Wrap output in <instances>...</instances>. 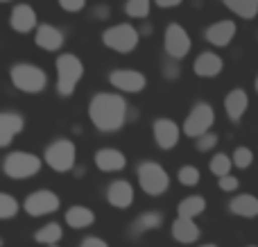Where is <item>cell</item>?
<instances>
[{"instance_id": "cell-28", "label": "cell", "mask_w": 258, "mask_h": 247, "mask_svg": "<svg viewBox=\"0 0 258 247\" xmlns=\"http://www.w3.org/2000/svg\"><path fill=\"white\" fill-rule=\"evenodd\" d=\"M150 7L152 0H127L125 3V12L132 18H145L150 14Z\"/></svg>"}, {"instance_id": "cell-21", "label": "cell", "mask_w": 258, "mask_h": 247, "mask_svg": "<svg viewBox=\"0 0 258 247\" xmlns=\"http://www.w3.org/2000/svg\"><path fill=\"white\" fill-rule=\"evenodd\" d=\"M222 68H224L222 57H218L215 52H202L192 64V71L200 77H215L222 73Z\"/></svg>"}, {"instance_id": "cell-8", "label": "cell", "mask_w": 258, "mask_h": 247, "mask_svg": "<svg viewBox=\"0 0 258 247\" xmlns=\"http://www.w3.org/2000/svg\"><path fill=\"white\" fill-rule=\"evenodd\" d=\"M213 120H215V116H213L211 104H206V102L195 104V107H192V111L188 113L186 122H183V134L190 136V139H197V136L206 134V132L211 130Z\"/></svg>"}, {"instance_id": "cell-6", "label": "cell", "mask_w": 258, "mask_h": 247, "mask_svg": "<svg viewBox=\"0 0 258 247\" xmlns=\"http://www.w3.org/2000/svg\"><path fill=\"white\" fill-rule=\"evenodd\" d=\"M138 39H141V32L134 25H127V23L107 27V30L102 32V43L107 45V48L116 50V52H122V54L132 52L138 45Z\"/></svg>"}, {"instance_id": "cell-29", "label": "cell", "mask_w": 258, "mask_h": 247, "mask_svg": "<svg viewBox=\"0 0 258 247\" xmlns=\"http://www.w3.org/2000/svg\"><path fill=\"white\" fill-rule=\"evenodd\" d=\"M231 163H233V159H229L227 154H215L213 159H211V172H213L215 177H224V175H229V170H231Z\"/></svg>"}, {"instance_id": "cell-16", "label": "cell", "mask_w": 258, "mask_h": 247, "mask_svg": "<svg viewBox=\"0 0 258 247\" xmlns=\"http://www.w3.org/2000/svg\"><path fill=\"white\" fill-rule=\"evenodd\" d=\"M107 200L111 207L116 209H127L134 202V189L127 179H116L109 184L107 189Z\"/></svg>"}, {"instance_id": "cell-27", "label": "cell", "mask_w": 258, "mask_h": 247, "mask_svg": "<svg viewBox=\"0 0 258 247\" xmlns=\"http://www.w3.org/2000/svg\"><path fill=\"white\" fill-rule=\"evenodd\" d=\"M61 236H63L61 225H57V222H48V225H43L34 234V240L36 243H43V245H57L59 240H61Z\"/></svg>"}, {"instance_id": "cell-2", "label": "cell", "mask_w": 258, "mask_h": 247, "mask_svg": "<svg viewBox=\"0 0 258 247\" xmlns=\"http://www.w3.org/2000/svg\"><path fill=\"white\" fill-rule=\"evenodd\" d=\"M57 91L61 98H68V95L75 93L77 84H80L82 75H84V66H82L80 57H75L73 52H63L59 54L57 59Z\"/></svg>"}, {"instance_id": "cell-26", "label": "cell", "mask_w": 258, "mask_h": 247, "mask_svg": "<svg viewBox=\"0 0 258 247\" xmlns=\"http://www.w3.org/2000/svg\"><path fill=\"white\" fill-rule=\"evenodd\" d=\"M233 14H238L240 18H256L258 14V0H222Z\"/></svg>"}, {"instance_id": "cell-20", "label": "cell", "mask_w": 258, "mask_h": 247, "mask_svg": "<svg viewBox=\"0 0 258 247\" xmlns=\"http://www.w3.org/2000/svg\"><path fill=\"white\" fill-rule=\"evenodd\" d=\"M247 104H249V98L242 89H233L227 93L224 98V109H227V116L231 122H240L242 113L247 111Z\"/></svg>"}, {"instance_id": "cell-24", "label": "cell", "mask_w": 258, "mask_h": 247, "mask_svg": "<svg viewBox=\"0 0 258 247\" xmlns=\"http://www.w3.org/2000/svg\"><path fill=\"white\" fill-rule=\"evenodd\" d=\"M66 222L73 229H84V227H91L95 222V213L86 207H71L66 211Z\"/></svg>"}, {"instance_id": "cell-13", "label": "cell", "mask_w": 258, "mask_h": 247, "mask_svg": "<svg viewBox=\"0 0 258 247\" xmlns=\"http://www.w3.org/2000/svg\"><path fill=\"white\" fill-rule=\"evenodd\" d=\"M9 25H12L14 32H18V34H27V32H32L36 27V14L34 9L30 7V5H16V7L12 9V16H9Z\"/></svg>"}, {"instance_id": "cell-4", "label": "cell", "mask_w": 258, "mask_h": 247, "mask_svg": "<svg viewBox=\"0 0 258 247\" xmlns=\"http://www.w3.org/2000/svg\"><path fill=\"white\" fill-rule=\"evenodd\" d=\"M138 184L145 191L147 195L156 198V195H163L170 189V177L159 163L154 161H143L138 163Z\"/></svg>"}, {"instance_id": "cell-18", "label": "cell", "mask_w": 258, "mask_h": 247, "mask_svg": "<svg viewBox=\"0 0 258 247\" xmlns=\"http://www.w3.org/2000/svg\"><path fill=\"white\" fill-rule=\"evenodd\" d=\"M34 43L39 48L48 50V52H54V50H59L63 45V32L54 25H39L36 27Z\"/></svg>"}, {"instance_id": "cell-39", "label": "cell", "mask_w": 258, "mask_h": 247, "mask_svg": "<svg viewBox=\"0 0 258 247\" xmlns=\"http://www.w3.org/2000/svg\"><path fill=\"white\" fill-rule=\"evenodd\" d=\"M156 5H159L161 9H172L177 7V5H181V0H154Z\"/></svg>"}, {"instance_id": "cell-38", "label": "cell", "mask_w": 258, "mask_h": 247, "mask_svg": "<svg viewBox=\"0 0 258 247\" xmlns=\"http://www.w3.org/2000/svg\"><path fill=\"white\" fill-rule=\"evenodd\" d=\"M93 16L95 18H109L111 16V9H109L107 5H98V7L93 9Z\"/></svg>"}, {"instance_id": "cell-41", "label": "cell", "mask_w": 258, "mask_h": 247, "mask_svg": "<svg viewBox=\"0 0 258 247\" xmlns=\"http://www.w3.org/2000/svg\"><path fill=\"white\" fill-rule=\"evenodd\" d=\"M200 247H218V245H200Z\"/></svg>"}, {"instance_id": "cell-11", "label": "cell", "mask_w": 258, "mask_h": 247, "mask_svg": "<svg viewBox=\"0 0 258 247\" xmlns=\"http://www.w3.org/2000/svg\"><path fill=\"white\" fill-rule=\"evenodd\" d=\"M109 82L116 86L118 91H125V93H138L147 86V80L143 73L138 71H127V68H120V71H111L109 73Z\"/></svg>"}, {"instance_id": "cell-45", "label": "cell", "mask_w": 258, "mask_h": 247, "mask_svg": "<svg viewBox=\"0 0 258 247\" xmlns=\"http://www.w3.org/2000/svg\"><path fill=\"white\" fill-rule=\"evenodd\" d=\"M251 247H256V245H251Z\"/></svg>"}, {"instance_id": "cell-37", "label": "cell", "mask_w": 258, "mask_h": 247, "mask_svg": "<svg viewBox=\"0 0 258 247\" xmlns=\"http://www.w3.org/2000/svg\"><path fill=\"white\" fill-rule=\"evenodd\" d=\"M80 247H109V245L104 243L102 238H95V236H86V238L82 240Z\"/></svg>"}, {"instance_id": "cell-9", "label": "cell", "mask_w": 258, "mask_h": 247, "mask_svg": "<svg viewBox=\"0 0 258 247\" xmlns=\"http://www.w3.org/2000/svg\"><path fill=\"white\" fill-rule=\"evenodd\" d=\"M190 36L183 30L179 23H170L168 30H165V52L168 57L174 59H183L188 52H190Z\"/></svg>"}, {"instance_id": "cell-35", "label": "cell", "mask_w": 258, "mask_h": 247, "mask_svg": "<svg viewBox=\"0 0 258 247\" xmlns=\"http://www.w3.org/2000/svg\"><path fill=\"white\" fill-rule=\"evenodd\" d=\"M59 7L63 12H71V14H77L86 7V0H59Z\"/></svg>"}, {"instance_id": "cell-19", "label": "cell", "mask_w": 258, "mask_h": 247, "mask_svg": "<svg viewBox=\"0 0 258 247\" xmlns=\"http://www.w3.org/2000/svg\"><path fill=\"white\" fill-rule=\"evenodd\" d=\"M200 227L192 222V218H183V216H179L177 220L172 222V236H174V240L177 243H181V245H190V243H195V240H200Z\"/></svg>"}, {"instance_id": "cell-31", "label": "cell", "mask_w": 258, "mask_h": 247, "mask_svg": "<svg viewBox=\"0 0 258 247\" xmlns=\"http://www.w3.org/2000/svg\"><path fill=\"white\" fill-rule=\"evenodd\" d=\"M177 177H179V181H181L183 186H195V184H200V170H197L195 166H183V168H179Z\"/></svg>"}, {"instance_id": "cell-43", "label": "cell", "mask_w": 258, "mask_h": 247, "mask_svg": "<svg viewBox=\"0 0 258 247\" xmlns=\"http://www.w3.org/2000/svg\"><path fill=\"white\" fill-rule=\"evenodd\" d=\"M48 247H59V245H48Z\"/></svg>"}, {"instance_id": "cell-3", "label": "cell", "mask_w": 258, "mask_h": 247, "mask_svg": "<svg viewBox=\"0 0 258 247\" xmlns=\"http://www.w3.org/2000/svg\"><path fill=\"white\" fill-rule=\"evenodd\" d=\"M9 77H12V84L18 91H25V93H41L48 84L45 73L39 66H32V64H14Z\"/></svg>"}, {"instance_id": "cell-17", "label": "cell", "mask_w": 258, "mask_h": 247, "mask_svg": "<svg viewBox=\"0 0 258 247\" xmlns=\"http://www.w3.org/2000/svg\"><path fill=\"white\" fill-rule=\"evenodd\" d=\"M125 163H127L125 154L116 148H102L95 154V166L102 172H118L125 168Z\"/></svg>"}, {"instance_id": "cell-42", "label": "cell", "mask_w": 258, "mask_h": 247, "mask_svg": "<svg viewBox=\"0 0 258 247\" xmlns=\"http://www.w3.org/2000/svg\"><path fill=\"white\" fill-rule=\"evenodd\" d=\"M256 91H258V77H256Z\"/></svg>"}, {"instance_id": "cell-30", "label": "cell", "mask_w": 258, "mask_h": 247, "mask_svg": "<svg viewBox=\"0 0 258 247\" xmlns=\"http://www.w3.org/2000/svg\"><path fill=\"white\" fill-rule=\"evenodd\" d=\"M18 213V202L12 198V195L3 193L0 195V218L7 220V218H14Z\"/></svg>"}, {"instance_id": "cell-5", "label": "cell", "mask_w": 258, "mask_h": 247, "mask_svg": "<svg viewBox=\"0 0 258 247\" xmlns=\"http://www.w3.org/2000/svg\"><path fill=\"white\" fill-rule=\"evenodd\" d=\"M3 170L12 179H27L41 172V159L30 152H12L5 157Z\"/></svg>"}, {"instance_id": "cell-25", "label": "cell", "mask_w": 258, "mask_h": 247, "mask_svg": "<svg viewBox=\"0 0 258 247\" xmlns=\"http://www.w3.org/2000/svg\"><path fill=\"white\" fill-rule=\"evenodd\" d=\"M204 209H206V200L200 198V195H190V198L179 202L177 211H179V216H183V218H195V216H200V213H204Z\"/></svg>"}, {"instance_id": "cell-22", "label": "cell", "mask_w": 258, "mask_h": 247, "mask_svg": "<svg viewBox=\"0 0 258 247\" xmlns=\"http://www.w3.org/2000/svg\"><path fill=\"white\" fill-rule=\"evenodd\" d=\"M163 225V216L156 211H147L143 213V216H138L136 220L132 222V227H129V234L136 238V236L145 234V231H152V229H159V227Z\"/></svg>"}, {"instance_id": "cell-14", "label": "cell", "mask_w": 258, "mask_h": 247, "mask_svg": "<svg viewBox=\"0 0 258 247\" xmlns=\"http://www.w3.org/2000/svg\"><path fill=\"white\" fill-rule=\"evenodd\" d=\"M154 141L161 150H170L177 145L179 141V127L177 122L168 120V118H159L154 120Z\"/></svg>"}, {"instance_id": "cell-15", "label": "cell", "mask_w": 258, "mask_h": 247, "mask_svg": "<svg viewBox=\"0 0 258 247\" xmlns=\"http://www.w3.org/2000/svg\"><path fill=\"white\" fill-rule=\"evenodd\" d=\"M23 127H25V120H23L21 113L5 111L3 116H0V145L7 148V145L14 141V136L23 132Z\"/></svg>"}, {"instance_id": "cell-23", "label": "cell", "mask_w": 258, "mask_h": 247, "mask_svg": "<svg viewBox=\"0 0 258 247\" xmlns=\"http://www.w3.org/2000/svg\"><path fill=\"white\" fill-rule=\"evenodd\" d=\"M229 211L242 218H256L258 216V200L254 195H236L229 202Z\"/></svg>"}, {"instance_id": "cell-1", "label": "cell", "mask_w": 258, "mask_h": 247, "mask_svg": "<svg viewBox=\"0 0 258 247\" xmlns=\"http://www.w3.org/2000/svg\"><path fill=\"white\" fill-rule=\"evenodd\" d=\"M127 100L118 93H98L89 104L91 122L102 134H113L120 130L127 120Z\"/></svg>"}, {"instance_id": "cell-10", "label": "cell", "mask_w": 258, "mask_h": 247, "mask_svg": "<svg viewBox=\"0 0 258 247\" xmlns=\"http://www.w3.org/2000/svg\"><path fill=\"white\" fill-rule=\"evenodd\" d=\"M23 209L34 218L48 216V213H54L59 209V198L52 191H36V193L27 195V200L23 202Z\"/></svg>"}, {"instance_id": "cell-34", "label": "cell", "mask_w": 258, "mask_h": 247, "mask_svg": "<svg viewBox=\"0 0 258 247\" xmlns=\"http://www.w3.org/2000/svg\"><path fill=\"white\" fill-rule=\"evenodd\" d=\"M161 71H163L165 80L172 82V80H177V77H179V73H181V66H179V61L174 57H168L163 61V68H161Z\"/></svg>"}, {"instance_id": "cell-32", "label": "cell", "mask_w": 258, "mask_h": 247, "mask_svg": "<svg viewBox=\"0 0 258 247\" xmlns=\"http://www.w3.org/2000/svg\"><path fill=\"white\" fill-rule=\"evenodd\" d=\"M231 159H233V163H236V168H249L251 161H254V152H251L249 148H236Z\"/></svg>"}, {"instance_id": "cell-7", "label": "cell", "mask_w": 258, "mask_h": 247, "mask_svg": "<svg viewBox=\"0 0 258 247\" xmlns=\"http://www.w3.org/2000/svg\"><path fill=\"white\" fill-rule=\"evenodd\" d=\"M43 159L52 170L68 172V170H73V166H75V145L66 139H59L45 148Z\"/></svg>"}, {"instance_id": "cell-44", "label": "cell", "mask_w": 258, "mask_h": 247, "mask_svg": "<svg viewBox=\"0 0 258 247\" xmlns=\"http://www.w3.org/2000/svg\"><path fill=\"white\" fill-rule=\"evenodd\" d=\"M3 3H9V0H3Z\"/></svg>"}, {"instance_id": "cell-36", "label": "cell", "mask_w": 258, "mask_h": 247, "mask_svg": "<svg viewBox=\"0 0 258 247\" xmlns=\"http://www.w3.org/2000/svg\"><path fill=\"white\" fill-rule=\"evenodd\" d=\"M220 189L227 191V193H231V191L238 189V179H236V177H231V175L220 177Z\"/></svg>"}, {"instance_id": "cell-33", "label": "cell", "mask_w": 258, "mask_h": 247, "mask_svg": "<svg viewBox=\"0 0 258 247\" xmlns=\"http://www.w3.org/2000/svg\"><path fill=\"white\" fill-rule=\"evenodd\" d=\"M195 145H197V150H200V152H209V150H213L215 145H218V134H211V132H206V134L197 136Z\"/></svg>"}, {"instance_id": "cell-40", "label": "cell", "mask_w": 258, "mask_h": 247, "mask_svg": "<svg viewBox=\"0 0 258 247\" xmlns=\"http://www.w3.org/2000/svg\"><path fill=\"white\" fill-rule=\"evenodd\" d=\"M141 34H152V27L147 25V27H141Z\"/></svg>"}, {"instance_id": "cell-12", "label": "cell", "mask_w": 258, "mask_h": 247, "mask_svg": "<svg viewBox=\"0 0 258 247\" xmlns=\"http://www.w3.org/2000/svg\"><path fill=\"white\" fill-rule=\"evenodd\" d=\"M206 41H209L211 45H215V48H224V45L231 43V39L236 36V23L233 21H218L213 23V25L206 27Z\"/></svg>"}]
</instances>
